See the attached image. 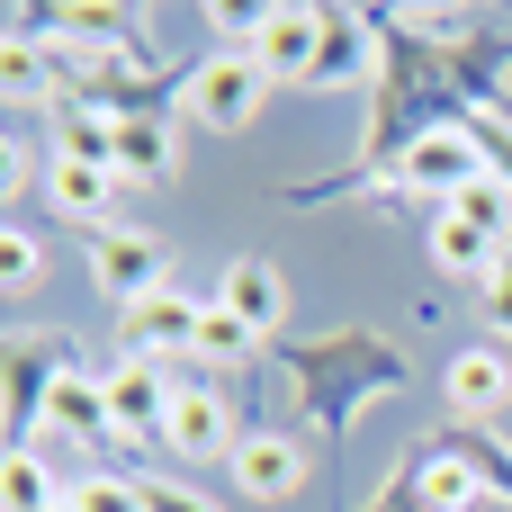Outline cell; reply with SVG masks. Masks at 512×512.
Masks as SVG:
<instances>
[{"instance_id":"6da1fadb","label":"cell","mask_w":512,"mask_h":512,"mask_svg":"<svg viewBox=\"0 0 512 512\" xmlns=\"http://www.w3.org/2000/svg\"><path fill=\"white\" fill-rule=\"evenodd\" d=\"M279 369H288V396H297V414L324 432V441H342L351 423H360V405L369 396H396L414 369H405V351L387 342V333H324V342H288L279 351Z\"/></svg>"},{"instance_id":"7a4b0ae2","label":"cell","mask_w":512,"mask_h":512,"mask_svg":"<svg viewBox=\"0 0 512 512\" xmlns=\"http://www.w3.org/2000/svg\"><path fill=\"white\" fill-rule=\"evenodd\" d=\"M261 99H270V72H261L243 45L198 54V63L180 72V117H189V126H207V135H243V126L261 117Z\"/></svg>"},{"instance_id":"3957f363","label":"cell","mask_w":512,"mask_h":512,"mask_svg":"<svg viewBox=\"0 0 512 512\" xmlns=\"http://www.w3.org/2000/svg\"><path fill=\"white\" fill-rule=\"evenodd\" d=\"M198 324H207V297L162 288V297H144V306H126V315H117V360L180 369V360H198Z\"/></svg>"},{"instance_id":"277c9868","label":"cell","mask_w":512,"mask_h":512,"mask_svg":"<svg viewBox=\"0 0 512 512\" xmlns=\"http://www.w3.org/2000/svg\"><path fill=\"white\" fill-rule=\"evenodd\" d=\"M477 171H495V162H486V144L468 135V117H459V126H432V135L396 162V198H414V207L432 198V216H441V207H450Z\"/></svg>"},{"instance_id":"5b68a950","label":"cell","mask_w":512,"mask_h":512,"mask_svg":"<svg viewBox=\"0 0 512 512\" xmlns=\"http://www.w3.org/2000/svg\"><path fill=\"white\" fill-rule=\"evenodd\" d=\"M90 279H99L117 306H144V297L171 288V252H162V234H144V225H99V234H90Z\"/></svg>"},{"instance_id":"8992f818","label":"cell","mask_w":512,"mask_h":512,"mask_svg":"<svg viewBox=\"0 0 512 512\" xmlns=\"http://www.w3.org/2000/svg\"><path fill=\"white\" fill-rule=\"evenodd\" d=\"M99 396H108V432H117V441H144V450H162V423H171L180 369L117 360V369H99Z\"/></svg>"},{"instance_id":"52a82bcc","label":"cell","mask_w":512,"mask_h":512,"mask_svg":"<svg viewBox=\"0 0 512 512\" xmlns=\"http://www.w3.org/2000/svg\"><path fill=\"white\" fill-rule=\"evenodd\" d=\"M270 81H288V90H306L315 81V54H324V9L315 0H288V9H261V27H252V45H243Z\"/></svg>"},{"instance_id":"ba28073f","label":"cell","mask_w":512,"mask_h":512,"mask_svg":"<svg viewBox=\"0 0 512 512\" xmlns=\"http://www.w3.org/2000/svg\"><path fill=\"white\" fill-rule=\"evenodd\" d=\"M63 369H81L72 342H54V333H9V387H0V405H9V450H27V432H36V414H45V387H54Z\"/></svg>"},{"instance_id":"9c48e42d","label":"cell","mask_w":512,"mask_h":512,"mask_svg":"<svg viewBox=\"0 0 512 512\" xmlns=\"http://www.w3.org/2000/svg\"><path fill=\"white\" fill-rule=\"evenodd\" d=\"M441 396H450V414H459V432H495L512 405V360L504 342H468L450 369H441Z\"/></svg>"},{"instance_id":"30bf717a","label":"cell","mask_w":512,"mask_h":512,"mask_svg":"<svg viewBox=\"0 0 512 512\" xmlns=\"http://www.w3.org/2000/svg\"><path fill=\"white\" fill-rule=\"evenodd\" d=\"M162 450H171V459H189V468H207V459H234V450H243V441H234V414H225V396H216L207 378H180L171 423H162Z\"/></svg>"},{"instance_id":"8fae6325","label":"cell","mask_w":512,"mask_h":512,"mask_svg":"<svg viewBox=\"0 0 512 512\" xmlns=\"http://www.w3.org/2000/svg\"><path fill=\"white\" fill-rule=\"evenodd\" d=\"M225 477H234L243 504H288V495L306 486V450H297L288 432H243V450L225 459Z\"/></svg>"},{"instance_id":"7c38bea8","label":"cell","mask_w":512,"mask_h":512,"mask_svg":"<svg viewBox=\"0 0 512 512\" xmlns=\"http://www.w3.org/2000/svg\"><path fill=\"white\" fill-rule=\"evenodd\" d=\"M216 306H225V315H243L261 342H279V324H288V279H279V261H261V252L225 261V279H216Z\"/></svg>"},{"instance_id":"4fadbf2b","label":"cell","mask_w":512,"mask_h":512,"mask_svg":"<svg viewBox=\"0 0 512 512\" xmlns=\"http://www.w3.org/2000/svg\"><path fill=\"white\" fill-rule=\"evenodd\" d=\"M36 423H45L54 441H90V450H99V441H117V432H108V396H99V369H63V378L45 387V414H36Z\"/></svg>"},{"instance_id":"5bb4252c","label":"cell","mask_w":512,"mask_h":512,"mask_svg":"<svg viewBox=\"0 0 512 512\" xmlns=\"http://www.w3.org/2000/svg\"><path fill=\"white\" fill-rule=\"evenodd\" d=\"M108 171H117V180H144V189H162V180L180 171L171 117H117V153H108Z\"/></svg>"},{"instance_id":"9a60e30c","label":"cell","mask_w":512,"mask_h":512,"mask_svg":"<svg viewBox=\"0 0 512 512\" xmlns=\"http://www.w3.org/2000/svg\"><path fill=\"white\" fill-rule=\"evenodd\" d=\"M414 486H423L432 512H477L486 504V477H477L450 441H414Z\"/></svg>"},{"instance_id":"2e32d148","label":"cell","mask_w":512,"mask_h":512,"mask_svg":"<svg viewBox=\"0 0 512 512\" xmlns=\"http://www.w3.org/2000/svg\"><path fill=\"white\" fill-rule=\"evenodd\" d=\"M369 45H378V18L324 9V54H315V81H306V90H342V81H369Z\"/></svg>"},{"instance_id":"e0dca14e","label":"cell","mask_w":512,"mask_h":512,"mask_svg":"<svg viewBox=\"0 0 512 512\" xmlns=\"http://www.w3.org/2000/svg\"><path fill=\"white\" fill-rule=\"evenodd\" d=\"M45 198L63 207V216H81V225H117L108 207H117V171H99V162H54L45 171Z\"/></svg>"},{"instance_id":"ac0fdd59","label":"cell","mask_w":512,"mask_h":512,"mask_svg":"<svg viewBox=\"0 0 512 512\" xmlns=\"http://www.w3.org/2000/svg\"><path fill=\"white\" fill-rule=\"evenodd\" d=\"M423 234H432V261H441L450 279H486V270H495V261L512 252V243H495V234H477V225H468V216H450V207H441V216H432Z\"/></svg>"},{"instance_id":"d6986e66","label":"cell","mask_w":512,"mask_h":512,"mask_svg":"<svg viewBox=\"0 0 512 512\" xmlns=\"http://www.w3.org/2000/svg\"><path fill=\"white\" fill-rule=\"evenodd\" d=\"M108 153H117V117H99L81 99H54V162H99L108 171Z\"/></svg>"},{"instance_id":"ffe728a7","label":"cell","mask_w":512,"mask_h":512,"mask_svg":"<svg viewBox=\"0 0 512 512\" xmlns=\"http://www.w3.org/2000/svg\"><path fill=\"white\" fill-rule=\"evenodd\" d=\"M0 512H63V486L45 477L36 450H9V468H0Z\"/></svg>"},{"instance_id":"44dd1931","label":"cell","mask_w":512,"mask_h":512,"mask_svg":"<svg viewBox=\"0 0 512 512\" xmlns=\"http://www.w3.org/2000/svg\"><path fill=\"white\" fill-rule=\"evenodd\" d=\"M450 216H468L477 234H495V243H504V234H512V180H504V171H477V180L450 198Z\"/></svg>"},{"instance_id":"7402d4cb","label":"cell","mask_w":512,"mask_h":512,"mask_svg":"<svg viewBox=\"0 0 512 512\" xmlns=\"http://www.w3.org/2000/svg\"><path fill=\"white\" fill-rule=\"evenodd\" d=\"M252 342H261V333H252L243 315H225V306L207 297V324H198V360H216V369H234V360H252Z\"/></svg>"},{"instance_id":"603a6c76","label":"cell","mask_w":512,"mask_h":512,"mask_svg":"<svg viewBox=\"0 0 512 512\" xmlns=\"http://www.w3.org/2000/svg\"><path fill=\"white\" fill-rule=\"evenodd\" d=\"M36 270H45V252H36V234H0V288H9V306H27L36 297Z\"/></svg>"},{"instance_id":"cb8c5ba5","label":"cell","mask_w":512,"mask_h":512,"mask_svg":"<svg viewBox=\"0 0 512 512\" xmlns=\"http://www.w3.org/2000/svg\"><path fill=\"white\" fill-rule=\"evenodd\" d=\"M63 504L72 512H144V495H135V477H72Z\"/></svg>"},{"instance_id":"d4e9b609","label":"cell","mask_w":512,"mask_h":512,"mask_svg":"<svg viewBox=\"0 0 512 512\" xmlns=\"http://www.w3.org/2000/svg\"><path fill=\"white\" fill-rule=\"evenodd\" d=\"M477 297H486V324H495V342H512V252L477 279Z\"/></svg>"},{"instance_id":"484cf974","label":"cell","mask_w":512,"mask_h":512,"mask_svg":"<svg viewBox=\"0 0 512 512\" xmlns=\"http://www.w3.org/2000/svg\"><path fill=\"white\" fill-rule=\"evenodd\" d=\"M369 512H432V504H423V486H414V459H405V468L369 495Z\"/></svg>"},{"instance_id":"4316f807","label":"cell","mask_w":512,"mask_h":512,"mask_svg":"<svg viewBox=\"0 0 512 512\" xmlns=\"http://www.w3.org/2000/svg\"><path fill=\"white\" fill-rule=\"evenodd\" d=\"M63 512H72V504H63Z\"/></svg>"}]
</instances>
